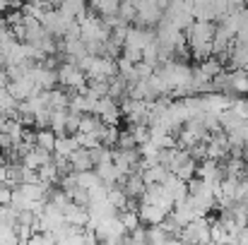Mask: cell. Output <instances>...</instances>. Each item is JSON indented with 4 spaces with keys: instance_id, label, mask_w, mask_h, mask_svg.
<instances>
[{
    "instance_id": "6da1fadb",
    "label": "cell",
    "mask_w": 248,
    "mask_h": 245,
    "mask_svg": "<svg viewBox=\"0 0 248 245\" xmlns=\"http://www.w3.org/2000/svg\"><path fill=\"white\" fill-rule=\"evenodd\" d=\"M87 80H111L113 75H118L116 70V58H106V56H92L89 53V63L84 68Z\"/></svg>"
},
{
    "instance_id": "7a4b0ae2",
    "label": "cell",
    "mask_w": 248,
    "mask_h": 245,
    "mask_svg": "<svg viewBox=\"0 0 248 245\" xmlns=\"http://www.w3.org/2000/svg\"><path fill=\"white\" fill-rule=\"evenodd\" d=\"M155 41V29L152 27H130L128 24V31H125V41H123V46H133V48H145L147 43H152Z\"/></svg>"
},
{
    "instance_id": "3957f363",
    "label": "cell",
    "mask_w": 248,
    "mask_h": 245,
    "mask_svg": "<svg viewBox=\"0 0 248 245\" xmlns=\"http://www.w3.org/2000/svg\"><path fill=\"white\" fill-rule=\"evenodd\" d=\"M31 80H34V84H36V89L48 91V89L58 86V70H56V68H46V65L36 63V65H34V70H31Z\"/></svg>"
},
{
    "instance_id": "277c9868",
    "label": "cell",
    "mask_w": 248,
    "mask_h": 245,
    "mask_svg": "<svg viewBox=\"0 0 248 245\" xmlns=\"http://www.w3.org/2000/svg\"><path fill=\"white\" fill-rule=\"evenodd\" d=\"M138 216H140V224H147V226H155V224H162L166 216V212L157 204H147V202H140L138 204Z\"/></svg>"
},
{
    "instance_id": "5b68a950",
    "label": "cell",
    "mask_w": 248,
    "mask_h": 245,
    "mask_svg": "<svg viewBox=\"0 0 248 245\" xmlns=\"http://www.w3.org/2000/svg\"><path fill=\"white\" fill-rule=\"evenodd\" d=\"M63 212V219H65V224H73V226H84L87 221H89V212H87V207H80V204H75L73 200L61 209Z\"/></svg>"
},
{
    "instance_id": "8992f818",
    "label": "cell",
    "mask_w": 248,
    "mask_h": 245,
    "mask_svg": "<svg viewBox=\"0 0 248 245\" xmlns=\"http://www.w3.org/2000/svg\"><path fill=\"white\" fill-rule=\"evenodd\" d=\"M121 187L125 190V195H128V197H135V200H140V195L145 192L147 183L142 180V173H128V175L123 178Z\"/></svg>"
},
{
    "instance_id": "52a82bcc",
    "label": "cell",
    "mask_w": 248,
    "mask_h": 245,
    "mask_svg": "<svg viewBox=\"0 0 248 245\" xmlns=\"http://www.w3.org/2000/svg\"><path fill=\"white\" fill-rule=\"evenodd\" d=\"M75 149H80L78 144V137L75 135H58L56 137V144H53V154H61V157H70Z\"/></svg>"
},
{
    "instance_id": "ba28073f",
    "label": "cell",
    "mask_w": 248,
    "mask_h": 245,
    "mask_svg": "<svg viewBox=\"0 0 248 245\" xmlns=\"http://www.w3.org/2000/svg\"><path fill=\"white\" fill-rule=\"evenodd\" d=\"M171 171L166 168L164 163H152V166H145L142 168V180L150 185V183H164L166 175H169Z\"/></svg>"
},
{
    "instance_id": "9c48e42d",
    "label": "cell",
    "mask_w": 248,
    "mask_h": 245,
    "mask_svg": "<svg viewBox=\"0 0 248 245\" xmlns=\"http://www.w3.org/2000/svg\"><path fill=\"white\" fill-rule=\"evenodd\" d=\"M68 159H70V168L73 171H89V168H94V161L89 157V149H84V147L75 149Z\"/></svg>"
},
{
    "instance_id": "30bf717a",
    "label": "cell",
    "mask_w": 248,
    "mask_h": 245,
    "mask_svg": "<svg viewBox=\"0 0 248 245\" xmlns=\"http://www.w3.org/2000/svg\"><path fill=\"white\" fill-rule=\"evenodd\" d=\"M65 120H68V108H51V123H48V128L56 132V137L58 135H68Z\"/></svg>"
},
{
    "instance_id": "8fae6325",
    "label": "cell",
    "mask_w": 248,
    "mask_h": 245,
    "mask_svg": "<svg viewBox=\"0 0 248 245\" xmlns=\"http://www.w3.org/2000/svg\"><path fill=\"white\" fill-rule=\"evenodd\" d=\"M34 144L41 147V149H48L53 152V144H56V132L51 128H36L34 132Z\"/></svg>"
},
{
    "instance_id": "7c38bea8",
    "label": "cell",
    "mask_w": 248,
    "mask_h": 245,
    "mask_svg": "<svg viewBox=\"0 0 248 245\" xmlns=\"http://www.w3.org/2000/svg\"><path fill=\"white\" fill-rule=\"evenodd\" d=\"M198 70H200V75H202L205 80H212L217 72H222V70H224V65H222L215 56H210V58L200 60V68H198Z\"/></svg>"
},
{
    "instance_id": "4fadbf2b",
    "label": "cell",
    "mask_w": 248,
    "mask_h": 245,
    "mask_svg": "<svg viewBox=\"0 0 248 245\" xmlns=\"http://www.w3.org/2000/svg\"><path fill=\"white\" fill-rule=\"evenodd\" d=\"M36 173H39V180H46V183H58V178H61V173H58L53 159L46 161V163H41V166L36 168Z\"/></svg>"
},
{
    "instance_id": "5bb4252c",
    "label": "cell",
    "mask_w": 248,
    "mask_h": 245,
    "mask_svg": "<svg viewBox=\"0 0 248 245\" xmlns=\"http://www.w3.org/2000/svg\"><path fill=\"white\" fill-rule=\"evenodd\" d=\"M118 219H121V224L125 226V231H133V229L140 226L138 209H118Z\"/></svg>"
},
{
    "instance_id": "9a60e30c",
    "label": "cell",
    "mask_w": 248,
    "mask_h": 245,
    "mask_svg": "<svg viewBox=\"0 0 248 245\" xmlns=\"http://www.w3.org/2000/svg\"><path fill=\"white\" fill-rule=\"evenodd\" d=\"M99 128H101V118H99V115H94V113H82L78 132H96Z\"/></svg>"
},
{
    "instance_id": "2e32d148",
    "label": "cell",
    "mask_w": 248,
    "mask_h": 245,
    "mask_svg": "<svg viewBox=\"0 0 248 245\" xmlns=\"http://www.w3.org/2000/svg\"><path fill=\"white\" fill-rule=\"evenodd\" d=\"M89 157H92L94 166H96V163H106V161H111L113 149H111V147H106V144H96V147H92V149H89Z\"/></svg>"
},
{
    "instance_id": "e0dca14e",
    "label": "cell",
    "mask_w": 248,
    "mask_h": 245,
    "mask_svg": "<svg viewBox=\"0 0 248 245\" xmlns=\"http://www.w3.org/2000/svg\"><path fill=\"white\" fill-rule=\"evenodd\" d=\"M125 24H133V19H135V14H138V7L130 2V0H121V5H118V12H116Z\"/></svg>"
},
{
    "instance_id": "ac0fdd59",
    "label": "cell",
    "mask_w": 248,
    "mask_h": 245,
    "mask_svg": "<svg viewBox=\"0 0 248 245\" xmlns=\"http://www.w3.org/2000/svg\"><path fill=\"white\" fill-rule=\"evenodd\" d=\"M130 132H133V137H135L138 144L150 142V125L147 123H130Z\"/></svg>"
},
{
    "instance_id": "d6986e66",
    "label": "cell",
    "mask_w": 248,
    "mask_h": 245,
    "mask_svg": "<svg viewBox=\"0 0 248 245\" xmlns=\"http://www.w3.org/2000/svg\"><path fill=\"white\" fill-rule=\"evenodd\" d=\"M195 168H198V161L195 159H188L186 163H181L176 171H171V173H176L181 180H188V178H193L195 175Z\"/></svg>"
},
{
    "instance_id": "ffe728a7",
    "label": "cell",
    "mask_w": 248,
    "mask_h": 245,
    "mask_svg": "<svg viewBox=\"0 0 248 245\" xmlns=\"http://www.w3.org/2000/svg\"><path fill=\"white\" fill-rule=\"evenodd\" d=\"M48 123H51V106L34 111V128H48Z\"/></svg>"
},
{
    "instance_id": "44dd1931",
    "label": "cell",
    "mask_w": 248,
    "mask_h": 245,
    "mask_svg": "<svg viewBox=\"0 0 248 245\" xmlns=\"http://www.w3.org/2000/svg\"><path fill=\"white\" fill-rule=\"evenodd\" d=\"M116 147H121V149H133V147H138V142H135V137H133L130 128H128V130H121V132H118Z\"/></svg>"
},
{
    "instance_id": "7402d4cb",
    "label": "cell",
    "mask_w": 248,
    "mask_h": 245,
    "mask_svg": "<svg viewBox=\"0 0 248 245\" xmlns=\"http://www.w3.org/2000/svg\"><path fill=\"white\" fill-rule=\"evenodd\" d=\"M75 137H78V144L84 147V149H92V147L101 144V142H99V137H96L94 132H75Z\"/></svg>"
},
{
    "instance_id": "603a6c76",
    "label": "cell",
    "mask_w": 248,
    "mask_h": 245,
    "mask_svg": "<svg viewBox=\"0 0 248 245\" xmlns=\"http://www.w3.org/2000/svg\"><path fill=\"white\" fill-rule=\"evenodd\" d=\"M80 118H82V113L68 111V120H65V130H68V135H75V132H78V128H80Z\"/></svg>"
},
{
    "instance_id": "cb8c5ba5",
    "label": "cell",
    "mask_w": 248,
    "mask_h": 245,
    "mask_svg": "<svg viewBox=\"0 0 248 245\" xmlns=\"http://www.w3.org/2000/svg\"><path fill=\"white\" fill-rule=\"evenodd\" d=\"M121 56H123L125 60H130V63H140V60H142V51H140V48H133V46H123V48H121Z\"/></svg>"
},
{
    "instance_id": "d4e9b609",
    "label": "cell",
    "mask_w": 248,
    "mask_h": 245,
    "mask_svg": "<svg viewBox=\"0 0 248 245\" xmlns=\"http://www.w3.org/2000/svg\"><path fill=\"white\" fill-rule=\"evenodd\" d=\"M152 72H155V65H150V63H145V60L135 63V75H138V80H147Z\"/></svg>"
},
{
    "instance_id": "484cf974",
    "label": "cell",
    "mask_w": 248,
    "mask_h": 245,
    "mask_svg": "<svg viewBox=\"0 0 248 245\" xmlns=\"http://www.w3.org/2000/svg\"><path fill=\"white\" fill-rule=\"evenodd\" d=\"M15 233H17V241H19V243H27L34 231H31L29 224H17V221H15Z\"/></svg>"
},
{
    "instance_id": "4316f807",
    "label": "cell",
    "mask_w": 248,
    "mask_h": 245,
    "mask_svg": "<svg viewBox=\"0 0 248 245\" xmlns=\"http://www.w3.org/2000/svg\"><path fill=\"white\" fill-rule=\"evenodd\" d=\"M10 200H12V185L2 183V185H0V207L10 204Z\"/></svg>"
},
{
    "instance_id": "83f0119b",
    "label": "cell",
    "mask_w": 248,
    "mask_h": 245,
    "mask_svg": "<svg viewBox=\"0 0 248 245\" xmlns=\"http://www.w3.org/2000/svg\"><path fill=\"white\" fill-rule=\"evenodd\" d=\"M10 39H15V36H12V29H10V24H7L5 19H0V43H5V41H10Z\"/></svg>"
},
{
    "instance_id": "f1b7e54d",
    "label": "cell",
    "mask_w": 248,
    "mask_h": 245,
    "mask_svg": "<svg viewBox=\"0 0 248 245\" xmlns=\"http://www.w3.org/2000/svg\"><path fill=\"white\" fill-rule=\"evenodd\" d=\"M12 29V36L17 39V41H27V27L19 22V24H15V27H10Z\"/></svg>"
},
{
    "instance_id": "f546056e",
    "label": "cell",
    "mask_w": 248,
    "mask_h": 245,
    "mask_svg": "<svg viewBox=\"0 0 248 245\" xmlns=\"http://www.w3.org/2000/svg\"><path fill=\"white\" fill-rule=\"evenodd\" d=\"M12 144H15L12 135H10V132H0V149H10Z\"/></svg>"
},
{
    "instance_id": "4dcf8cb0",
    "label": "cell",
    "mask_w": 248,
    "mask_h": 245,
    "mask_svg": "<svg viewBox=\"0 0 248 245\" xmlns=\"http://www.w3.org/2000/svg\"><path fill=\"white\" fill-rule=\"evenodd\" d=\"M236 132L241 135V140L248 144V118H244V120H241V125L236 128Z\"/></svg>"
},
{
    "instance_id": "1f68e13d",
    "label": "cell",
    "mask_w": 248,
    "mask_h": 245,
    "mask_svg": "<svg viewBox=\"0 0 248 245\" xmlns=\"http://www.w3.org/2000/svg\"><path fill=\"white\" fill-rule=\"evenodd\" d=\"M7 84H10V77H7L5 68H0V89H2V86H7Z\"/></svg>"
},
{
    "instance_id": "d6a6232c",
    "label": "cell",
    "mask_w": 248,
    "mask_h": 245,
    "mask_svg": "<svg viewBox=\"0 0 248 245\" xmlns=\"http://www.w3.org/2000/svg\"><path fill=\"white\" fill-rule=\"evenodd\" d=\"M7 183V163H0V185Z\"/></svg>"
},
{
    "instance_id": "836d02e7",
    "label": "cell",
    "mask_w": 248,
    "mask_h": 245,
    "mask_svg": "<svg viewBox=\"0 0 248 245\" xmlns=\"http://www.w3.org/2000/svg\"><path fill=\"white\" fill-rule=\"evenodd\" d=\"M7 10V0H0V12H5Z\"/></svg>"
},
{
    "instance_id": "e575fe53",
    "label": "cell",
    "mask_w": 248,
    "mask_h": 245,
    "mask_svg": "<svg viewBox=\"0 0 248 245\" xmlns=\"http://www.w3.org/2000/svg\"><path fill=\"white\" fill-rule=\"evenodd\" d=\"M0 68H5V60H2V53H0Z\"/></svg>"
},
{
    "instance_id": "d590c367",
    "label": "cell",
    "mask_w": 248,
    "mask_h": 245,
    "mask_svg": "<svg viewBox=\"0 0 248 245\" xmlns=\"http://www.w3.org/2000/svg\"><path fill=\"white\" fill-rule=\"evenodd\" d=\"M0 19H2V12H0Z\"/></svg>"
}]
</instances>
